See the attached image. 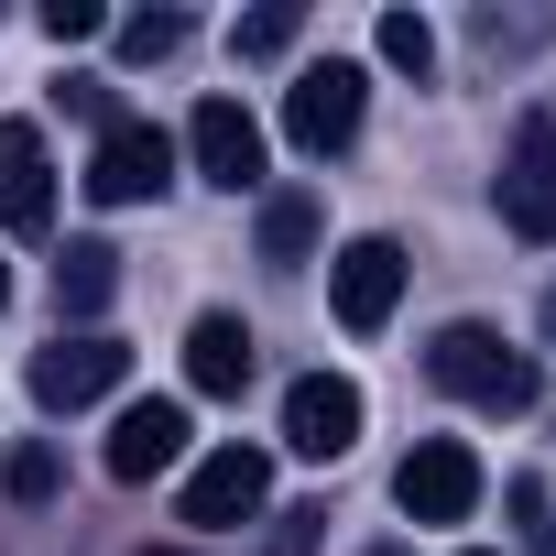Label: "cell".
<instances>
[{"instance_id": "obj_23", "label": "cell", "mask_w": 556, "mask_h": 556, "mask_svg": "<svg viewBox=\"0 0 556 556\" xmlns=\"http://www.w3.org/2000/svg\"><path fill=\"white\" fill-rule=\"evenodd\" d=\"M0 306H12V262H0Z\"/></svg>"}, {"instance_id": "obj_24", "label": "cell", "mask_w": 556, "mask_h": 556, "mask_svg": "<svg viewBox=\"0 0 556 556\" xmlns=\"http://www.w3.org/2000/svg\"><path fill=\"white\" fill-rule=\"evenodd\" d=\"M545 339H556V295H545Z\"/></svg>"}, {"instance_id": "obj_15", "label": "cell", "mask_w": 556, "mask_h": 556, "mask_svg": "<svg viewBox=\"0 0 556 556\" xmlns=\"http://www.w3.org/2000/svg\"><path fill=\"white\" fill-rule=\"evenodd\" d=\"M306 251H317V197H273V207H262V262L295 273Z\"/></svg>"}, {"instance_id": "obj_10", "label": "cell", "mask_w": 556, "mask_h": 556, "mask_svg": "<svg viewBox=\"0 0 556 556\" xmlns=\"http://www.w3.org/2000/svg\"><path fill=\"white\" fill-rule=\"evenodd\" d=\"M186 153H197V175L207 186H262V121L240 110V99H197V121H186Z\"/></svg>"}, {"instance_id": "obj_5", "label": "cell", "mask_w": 556, "mask_h": 556, "mask_svg": "<svg viewBox=\"0 0 556 556\" xmlns=\"http://www.w3.org/2000/svg\"><path fill=\"white\" fill-rule=\"evenodd\" d=\"M121 371H131V350H121L110 328H77V339L34 350V404H45V415H77V404L121 393Z\"/></svg>"}, {"instance_id": "obj_18", "label": "cell", "mask_w": 556, "mask_h": 556, "mask_svg": "<svg viewBox=\"0 0 556 556\" xmlns=\"http://www.w3.org/2000/svg\"><path fill=\"white\" fill-rule=\"evenodd\" d=\"M175 45H186V12H131V23H121V55H131V66H164Z\"/></svg>"}, {"instance_id": "obj_6", "label": "cell", "mask_w": 556, "mask_h": 556, "mask_svg": "<svg viewBox=\"0 0 556 556\" xmlns=\"http://www.w3.org/2000/svg\"><path fill=\"white\" fill-rule=\"evenodd\" d=\"M361 415H371V404H361L350 371H306V382L285 393V447H295V458H350V447H361Z\"/></svg>"}, {"instance_id": "obj_3", "label": "cell", "mask_w": 556, "mask_h": 556, "mask_svg": "<svg viewBox=\"0 0 556 556\" xmlns=\"http://www.w3.org/2000/svg\"><path fill=\"white\" fill-rule=\"evenodd\" d=\"M404 273H415V262H404V240H382V229H371V240H350V251L328 262V306H339V328H350V339H382V328H393Z\"/></svg>"}, {"instance_id": "obj_14", "label": "cell", "mask_w": 556, "mask_h": 556, "mask_svg": "<svg viewBox=\"0 0 556 556\" xmlns=\"http://www.w3.org/2000/svg\"><path fill=\"white\" fill-rule=\"evenodd\" d=\"M110 295H121V251H110V240H66V262H55V306H66V317H99Z\"/></svg>"}, {"instance_id": "obj_13", "label": "cell", "mask_w": 556, "mask_h": 556, "mask_svg": "<svg viewBox=\"0 0 556 556\" xmlns=\"http://www.w3.org/2000/svg\"><path fill=\"white\" fill-rule=\"evenodd\" d=\"M186 382H197V393H218V404H229V393H251V328H240L229 306H207V317L186 328Z\"/></svg>"}, {"instance_id": "obj_9", "label": "cell", "mask_w": 556, "mask_h": 556, "mask_svg": "<svg viewBox=\"0 0 556 556\" xmlns=\"http://www.w3.org/2000/svg\"><path fill=\"white\" fill-rule=\"evenodd\" d=\"M262 502H273V458H262V447H218V458L186 480V523H197V534H229V523H251Z\"/></svg>"}, {"instance_id": "obj_20", "label": "cell", "mask_w": 556, "mask_h": 556, "mask_svg": "<svg viewBox=\"0 0 556 556\" xmlns=\"http://www.w3.org/2000/svg\"><path fill=\"white\" fill-rule=\"evenodd\" d=\"M45 34L55 45H88V34H110V12H99V0H45Z\"/></svg>"}, {"instance_id": "obj_12", "label": "cell", "mask_w": 556, "mask_h": 556, "mask_svg": "<svg viewBox=\"0 0 556 556\" xmlns=\"http://www.w3.org/2000/svg\"><path fill=\"white\" fill-rule=\"evenodd\" d=\"M0 229H55V164H45V131L34 121H0Z\"/></svg>"}, {"instance_id": "obj_8", "label": "cell", "mask_w": 556, "mask_h": 556, "mask_svg": "<svg viewBox=\"0 0 556 556\" xmlns=\"http://www.w3.org/2000/svg\"><path fill=\"white\" fill-rule=\"evenodd\" d=\"M393 502H404L415 523H469V502H480V458H469L458 437H426V447L393 469Z\"/></svg>"}, {"instance_id": "obj_16", "label": "cell", "mask_w": 556, "mask_h": 556, "mask_svg": "<svg viewBox=\"0 0 556 556\" xmlns=\"http://www.w3.org/2000/svg\"><path fill=\"white\" fill-rule=\"evenodd\" d=\"M295 34H306V12H295V0H273V12H240L229 45H240L251 66H273V55H295Z\"/></svg>"}, {"instance_id": "obj_1", "label": "cell", "mask_w": 556, "mask_h": 556, "mask_svg": "<svg viewBox=\"0 0 556 556\" xmlns=\"http://www.w3.org/2000/svg\"><path fill=\"white\" fill-rule=\"evenodd\" d=\"M426 382L458 393L469 415H534V361H523L502 328H480V317H458V328L426 339Z\"/></svg>"}, {"instance_id": "obj_7", "label": "cell", "mask_w": 556, "mask_h": 556, "mask_svg": "<svg viewBox=\"0 0 556 556\" xmlns=\"http://www.w3.org/2000/svg\"><path fill=\"white\" fill-rule=\"evenodd\" d=\"M502 229L513 240H556V121H513V164H502Z\"/></svg>"}, {"instance_id": "obj_21", "label": "cell", "mask_w": 556, "mask_h": 556, "mask_svg": "<svg viewBox=\"0 0 556 556\" xmlns=\"http://www.w3.org/2000/svg\"><path fill=\"white\" fill-rule=\"evenodd\" d=\"M317 523H328L317 502H295V513H273V556H317Z\"/></svg>"}, {"instance_id": "obj_19", "label": "cell", "mask_w": 556, "mask_h": 556, "mask_svg": "<svg viewBox=\"0 0 556 556\" xmlns=\"http://www.w3.org/2000/svg\"><path fill=\"white\" fill-rule=\"evenodd\" d=\"M0 480H12V502H55V447H12Z\"/></svg>"}, {"instance_id": "obj_11", "label": "cell", "mask_w": 556, "mask_h": 556, "mask_svg": "<svg viewBox=\"0 0 556 556\" xmlns=\"http://www.w3.org/2000/svg\"><path fill=\"white\" fill-rule=\"evenodd\" d=\"M186 404L175 393H142V404H121V426H110V480H164L175 458H186Z\"/></svg>"}, {"instance_id": "obj_27", "label": "cell", "mask_w": 556, "mask_h": 556, "mask_svg": "<svg viewBox=\"0 0 556 556\" xmlns=\"http://www.w3.org/2000/svg\"><path fill=\"white\" fill-rule=\"evenodd\" d=\"M458 556H491V545H458Z\"/></svg>"}, {"instance_id": "obj_26", "label": "cell", "mask_w": 556, "mask_h": 556, "mask_svg": "<svg viewBox=\"0 0 556 556\" xmlns=\"http://www.w3.org/2000/svg\"><path fill=\"white\" fill-rule=\"evenodd\" d=\"M371 556H404V545H371Z\"/></svg>"}, {"instance_id": "obj_17", "label": "cell", "mask_w": 556, "mask_h": 556, "mask_svg": "<svg viewBox=\"0 0 556 556\" xmlns=\"http://www.w3.org/2000/svg\"><path fill=\"white\" fill-rule=\"evenodd\" d=\"M371 45H382V66H404V77H426V66H437V23H426V12H382V34H371Z\"/></svg>"}, {"instance_id": "obj_4", "label": "cell", "mask_w": 556, "mask_h": 556, "mask_svg": "<svg viewBox=\"0 0 556 556\" xmlns=\"http://www.w3.org/2000/svg\"><path fill=\"white\" fill-rule=\"evenodd\" d=\"M164 186H175V142H164L153 121H110L99 153H88V197H99V207H142V197H164Z\"/></svg>"}, {"instance_id": "obj_22", "label": "cell", "mask_w": 556, "mask_h": 556, "mask_svg": "<svg viewBox=\"0 0 556 556\" xmlns=\"http://www.w3.org/2000/svg\"><path fill=\"white\" fill-rule=\"evenodd\" d=\"M534 556H556V513H534Z\"/></svg>"}, {"instance_id": "obj_2", "label": "cell", "mask_w": 556, "mask_h": 556, "mask_svg": "<svg viewBox=\"0 0 556 556\" xmlns=\"http://www.w3.org/2000/svg\"><path fill=\"white\" fill-rule=\"evenodd\" d=\"M361 110H371V77H361L350 55H328V66H306V77L285 88V142H295V153H350V142H361Z\"/></svg>"}, {"instance_id": "obj_25", "label": "cell", "mask_w": 556, "mask_h": 556, "mask_svg": "<svg viewBox=\"0 0 556 556\" xmlns=\"http://www.w3.org/2000/svg\"><path fill=\"white\" fill-rule=\"evenodd\" d=\"M142 556H186V545H142Z\"/></svg>"}]
</instances>
